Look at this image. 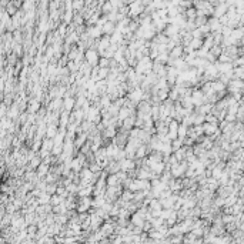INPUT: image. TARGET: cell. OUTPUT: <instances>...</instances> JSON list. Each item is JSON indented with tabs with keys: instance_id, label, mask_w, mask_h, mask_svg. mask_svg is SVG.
<instances>
[{
	"instance_id": "obj_10",
	"label": "cell",
	"mask_w": 244,
	"mask_h": 244,
	"mask_svg": "<svg viewBox=\"0 0 244 244\" xmlns=\"http://www.w3.org/2000/svg\"><path fill=\"white\" fill-rule=\"evenodd\" d=\"M83 6H84V3H83V2H74V3H73V9H74L76 12H80V9Z\"/></svg>"
},
{
	"instance_id": "obj_12",
	"label": "cell",
	"mask_w": 244,
	"mask_h": 244,
	"mask_svg": "<svg viewBox=\"0 0 244 244\" xmlns=\"http://www.w3.org/2000/svg\"><path fill=\"white\" fill-rule=\"evenodd\" d=\"M199 44H200V41H199V40L196 39V40H193L191 43H190V46H191L193 49H197V47H199Z\"/></svg>"
},
{
	"instance_id": "obj_7",
	"label": "cell",
	"mask_w": 244,
	"mask_h": 244,
	"mask_svg": "<svg viewBox=\"0 0 244 244\" xmlns=\"http://www.w3.org/2000/svg\"><path fill=\"white\" fill-rule=\"evenodd\" d=\"M74 103H76V100L73 97H66V100H65V108H66V112L71 110V108H73V106H76Z\"/></svg>"
},
{
	"instance_id": "obj_3",
	"label": "cell",
	"mask_w": 244,
	"mask_h": 244,
	"mask_svg": "<svg viewBox=\"0 0 244 244\" xmlns=\"http://www.w3.org/2000/svg\"><path fill=\"white\" fill-rule=\"evenodd\" d=\"M167 136L171 139V141L179 137V123H177L176 120H173V122L169 124V134Z\"/></svg>"
},
{
	"instance_id": "obj_2",
	"label": "cell",
	"mask_w": 244,
	"mask_h": 244,
	"mask_svg": "<svg viewBox=\"0 0 244 244\" xmlns=\"http://www.w3.org/2000/svg\"><path fill=\"white\" fill-rule=\"evenodd\" d=\"M129 10L132 16H137V14H141V12H144L146 9H144V4L141 2H137V3L134 2V3H130Z\"/></svg>"
},
{
	"instance_id": "obj_8",
	"label": "cell",
	"mask_w": 244,
	"mask_h": 244,
	"mask_svg": "<svg viewBox=\"0 0 244 244\" xmlns=\"http://www.w3.org/2000/svg\"><path fill=\"white\" fill-rule=\"evenodd\" d=\"M60 123H61V127H65V126H69V112L61 113V116H60Z\"/></svg>"
},
{
	"instance_id": "obj_9",
	"label": "cell",
	"mask_w": 244,
	"mask_h": 244,
	"mask_svg": "<svg viewBox=\"0 0 244 244\" xmlns=\"http://www.w3.org/2000/svg\"><path fill=\"white\" fill-rule=\"evenodd\" d=\"M37 108H39V102L37 100H31L30 102V112L33 113V112H36Z\"/></svg>"
},
{
	"instance_id": "obj_1",
	"label": "cell",
	"mask_w": 244,
	"mask_h": 244,
	"mask_svg": "<svg viewBox=\"0 0 244 244\" xmlns=\"http://www.w3.org/2000/svg\"><path fill=\"white\" fill-rule=\"evenodd\" d=\"M84 56H86V63H89L92 67H97V63L100 60H98V53L94 49H87Z\"/></svg>"
},
{
	"instance_id": "obj_5",
	"label": "cell",
	"mask_w": 244,
	"mask_h": 244,
	"mask_svg": "<svg viewBox=\"0 0 244 244\" xmlns=\"http://www.w3.org/2000/svg\"><path fill=\"white\" fill-rule=\"evenodd\" d=\"M120 184V180L117 177V174H110L107 177V186L108 187H117Z\"/></svg>"
},
{
	"instance_id": "obj_6",
	"label": "cell",
	"mask_w": 244,
	"mask_h": 244,
	"mask_svg": "<svg viewBox=\"0 0 244 244\" xmlns=\"http://www.w3.org/2000/svg\"><path fill=\"white\" fill-rule=\"evenodd\" d=\"M186 134H187V124L181 123V124L179 126V139L183 141V140L186 139Z\"/></svg>"
},
{
	"instance_id": "obj_4",
	"label": "cell",
	"mask_w": 244,
	"mask_h": 244,
	"mask_svg": "<svg viewBox=\"0 0 244 244\" xmlns=\"http://www.w3.org/2000/svg\"><path fill=\"white\" fill-rule=\"evenodd\" d=\"M116 23L114 22H107V23L103 26V33L107 34V36H110V34H114L116 33Z\"/></svg>"
},
{
	"instance_id": "obj_11",
	"label": "cell",
	"mask_w": 244,
	"mask_h": 244,
	"mask_svg": "<svg viewBox=\"0 0 244 244\" xmlns=\"http://www.w3.org/2000/svg\"><path fill=\"white\" fill-rule=\"evenodd\" d=\"M61 201V199L60 197H57V196H54V197H51V203L53 204H59Z\"/></svg>"
}]
</instances>
